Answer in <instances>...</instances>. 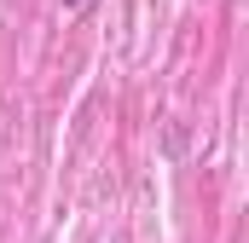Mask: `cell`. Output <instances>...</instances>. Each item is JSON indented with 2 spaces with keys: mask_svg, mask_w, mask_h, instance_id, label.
Instances as JSON below:
<instances>
[{
  "mask_svg": "<svg viewBox=\"0 0 249 243\" xmlns=\"http://www.w3.org/2000/svg\"><path fill=\"white\" fill-rule=\"evenodd\" d=\"M64 6H70V12H81V6H87V0H64Z\"/></svg>",
  "mask_w": 249,
  "mask_h": 243,
  "instance_id": "6da1fadb",
  "label": "cell"
}]
</instances>
